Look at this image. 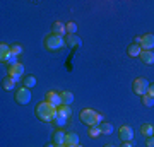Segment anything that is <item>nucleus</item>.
Wrapping results in <instances>:
<instances>
[{
	"instance_id": "15",
	"label": "nucleus",
	"mask_w": 154,
	"mask_h": 147,
	"mask_svg": "<svg viewBox=\"0 0 154 147\" xmlns=\"http://www.w3.org/2000/svg\"><path fill=\"white\" fill-rule=\"evenodd\" d=\"M140 60L144 65H154V51H144L140 53Z\"/></svg>"
},
{
	"instance_id": "13",
	"label": "nucleus",
	"mask_w": 154,
	"mask_h": 147,
	"mask_svg": "<svg viewBox=\"0 0 154 147\" xmlns=\"http://www.w3.org/2000/svg\"><path fill=\"white\" fill-rule=\"evenodd\" d=\"M65 41H67V46H70V48H79L82 44V41H81V38L77 34H67Z\"/></svg>"
},
{
	"instance_id": "1",
	"label": "nucleus",
	"mask_w": 154,
	"mask_h": 147,
	"mask_svg": "<svg viewBox=\"0 0 154 147\" xmlns=\"http://www.w3.org/2000/svg\"><path fill=\"white\" fill-rule=\"evenodd\" d=\"M34 111H36L38 120L45 121V123H50V121H53L57 118V106L50 104L48 101H41V103L36 106Z\"/></svg>"
},
{
	"instance_id": "8",
	"label": "nucleus",
	"mask_w": 154,
	"mask_h": 147,
	"mask_svg": "<svg viewBox=\"0 0 154 147\" xmlns=\"http://www.w3.org/2000/svg\"><path fill=\"white\" fill-rule=\"evenodd\" d=\"M45 101H48L50 104H53V106H62V94L58 93V91H48L46 93V96H45Z\"/></svg>"
},
{
	"instance_id": "3",
	"label": "nucleus",
	"mask_w": 154,
	"mask_h": 147,
	"mask_svg": "<svg viewBox=\"0 0 154 147\" xmlns=\"http://www.w3.org/2000/svg\"><path fill=\"white\" fill-rule=\"evenodd\" d=\"M43 43H45V48L48 50V51H58V50H62L67 44V41H65V38H62L58 34L50 33L48 36H45Z\"/></svg>"
},
{
	"instance_id": "18",
	"label": "nucleus",
	"mask_w": 154,
	"mask_h": 147,
	"mask_svg": "<svg viewBox=\"0 0 154 147\" xmlns=\"http://www.w3.org/2000/svg\"><path fill=\"white\" fill-rule=\"evenodd\" d=\"M62 103L65 104V106H72V103H74V94L70 93V91H62Z\"/></svg>"
},
{
	"instance_id": "11",
	"label": "nucleus",
	"mask_w": 154,
	"mask_h": 147,
	"mask_svg": "<svg viewBox=\"0 0 154 147\" xmlns=\"http://www.w3.org/2000/svg\"><path fill=\"white\" fill-rule=\"evenodd\" d=\"M65 137H67V132H63L62 128H57V130L53 132L51 142L57 144V145H65Z\"/></svg>"
},
{
	"instance_id": "24",
	"label": "nucleus",
	"mask_w": 154,
	"mask_h": 147,
	"mask_svg": "<svg viewBox=\"0 0 154 147\" xmlns=\"http://www.w3.org/2000/svg\"><path fill=\"white\" fill-rule=\"evenodd\" d=\"M99 128H101V133H103V135H111V133H113V127H111L108 121H103V123L99 125Z\"/></svg>"
},
{
	"instance_id": "9",
	"label": "nucleus",
	"mask_w": 154,
	"mask_h": 147,
	"mask_svg": "<svg viewBox=\"0 0 154 147\" xmlns=\"http://www.w3.org/2000/svg\"><path fill=\"white\" fill-rule=\"evenodd\" d=\"M140 48H142L144 51H152V50H154V34H152V33L142 34V41H140Z\"/></svg>"
},
{
	"instance_id": "23",
	"label": "nucleus",
	"mask_w": 154,
	"mask_h": 147,
	"mask_svg": "<svg viewBox=\"0 0 154 147\" xmlns=\"http://www.w3.org/2000/svg\"><path fill=\"white\" fill-rule=\"evenodd\" d=\"M67 121H69V118H65V116H60V115H57V118L53 120V125H55L57 128H63V127L67 125Z\"/></svg>"
},
{
	"instance_id": "32",
	"label": "nucleus",
	"mask_w": 154,
	"mask_h": 147,
	"mask_svg": "<svg viewBox=\"0 0 154 147\" xmlns=\"http://www.w3.org/2000/svg\"><path fill=\"white\" fill-rule=\"evenodd\" d=\"M45 147H58V145H57V144H53V142H50L48 145H45Z\"/></svg>"
},
{
	"instance_id": "16",
	"label": "nucleus",
	"mask_w": 154,
	"mask_h": 147,
	"mask_svg": "<svg viewBox=\"0 0 154 147\" xmlns=\"http://www.w3.org/2000/svg\"><path fill=\"white\" fill-rule=\"evenodd\" d=\"M127 53H128V57H132V58H135V57H140V53H142V48H140V44H128V48H127Z\"/></svg>"
},
{
	"instance_id": "17",
	"label": "nucleus",
	"mask_w": 154,
	"mask_h": 147,
	"mask_svg": "<svg viewBox=\"0 0 154 147\" xmlns=\"http://www.w3.org/2000/svg\"><path fill=\"white\" fill-rule=\"evenodd\" d=\"M57 115L65 116V118H72V115H74V111H72V106H65V104L58 106V108H57Z\"/></svg>"
},
{
	"instance_id": "26",
	"label": "nucleus",
	"mask_w": 154,
	"mask_h": 147,
	"mask_svg": "<svg viewBox=\"0 0 154 147\" xmlns=\"http://www.w3.org/2000/svg\"><path fill=\"white\" fill-rule=\"evenodd\" d=\"M11 50H12V53H14V55H17V57L24 53V48H22V44H19V43L12 44V46H11Z\"/></svg>"
},
{
	"instance_id": "36",
	"label": "nucleus",
	"mask_w": 154,
	"mask_h": 147,
	"mask_svg": "<svg viewBox=\"0 0 154 147\" xmlns=\"http://www.w3.org/2000/svg\"><path fill=\"white\" fill-rule=\"evenodd\" d=\"M65 147H67V145H65Z\"/></svg>"
},
{
	"instance_id": "12",
	"label": "nucleus",
	"mask_w": 154,
	"mask_h": 147,
	"mask_svg": "<svg viewBox=\"0 0 154 147\" xmlns=\"http://www.w3.org/2000/svg\"><path fill=\"white\" fill-rule=\"evenodd\" d=\"M65 145H67V147H75V145H79V135H77L75 132H67Z\"/></svg>"
},
{
	"instance_id": "10",
	"label": "nucleus",
	"mask_w": 154,
	"mask_h": 147,
	"mask_svg": "<svg viewBox=\"0 0 154 147\" xmlns=\"http://www.w3.org/2000/svg\"><path fill=\"white\" fill-rule=\"evenodd\" d=\"M51 33L58 34V36H62V38H67V34H69L67 33V26L60 21H55L53 24H51Z\"/></svg>"
},
{
	"instance_id": "30",
	"label": "nucleus",
	"mask_w": 154,
	"mask_h": 147,
	"mask_svg": "<svg viewBox=\"0 0 154 147\" xmlns=\"http://www.w3.org/2000/svg\"><path fill=\"white\" fill-rule=\"evenodd\" d=\"M140 41H142V36H135V38H134V43L135 44H140Z\"/></svg>"
},
{
	"instance_id": "14",
	"label": "nucleus",
	"mask_w": 154,
	"mask_h": 147,
	"mask_svg": "<svg viewBox=\"0 0 154 147\" xmlns=\"http://www.w3.org/2000/svg\"><path fill=\"white\" fill-rule=\"evenodd\" d=\"M11 53H12V50H11L9 44L0 43V62H2V63H5V60L11 57Z\"/></svg>"
},
{
	"instance_id": "6",
	"label": "nucleus",
	"mask_w": 154,
	"mask_h": 147,
	"mask_svg": "<svg viewBox=\"0 0 154 147\" xmlns=\"http://www.w3.org/2000/svg\"><path fill=\"white\" fill-rule=\"evenodd\" d=\"M7 75L11 77V79H14V82L22 81V77H24V65H22L21 62L16 63V65H11L9 70H7Z\"/></svg>"
},
{
	"instance_id": "29",
	"label": "nucleus",
	"mask_w": 154,
	"mask_h": 147,
	"mask_svg": "<svg viewBox=\"0 0 154 147\" xmlns=\"http://www.w3.org/2000/svg\"><path fill=\"white\" fill-rule=\"evenodd\" d=\"M147 94L154 98V84H151V86H149V89H147Z\"/></svg>"
},
{
	"instance_id": "19",
	"label": "nucleus",
	"mask_w": 154,
	"mask_h": 147,
	"mask_svg": "<svg viewBox=\"0 0 154 147\" xmlns=\"http://www.w3.org/2000/svg\"><path fill=\"white\" fill-rule=\"evenodd\" d=\"M14 87H16L14 79H11L9 75L2 79V89H5V91H14Z\"/></svg>"
},
{
	"instance_id": "5",
	"label": "nucleus",
	"mask_w": 154,
	"mask_h": 147,
	"mask_svg": "<svg viewBox=\"0 0 154 147\" xmlns=\"http://www.w3.org/2000/svg\"><path fill=\"white\" fill-rule=\"evenodd\" d=\"M149 86H151V84H149V81L146 77H137L132 84V91L137 94V96H144V94H147Z\"/></svg>"
},
{
	"instance_id": "27",
	"label": "nucleus",
	"mask_w": 154,
	"mask_h": 147,
	"mask_svg": "<svg viewBox=\"0 0 154 147\" xmlns=\"http://www.w3.org/2000/svg\"><path fill=\"white\" fill-rule=\"evenodd\" d=\"M65 26H67V33H69V34H75V33H77V24H75L74 21L67 22Z\"/></svg>"
},
{
	"instance_id": "35",
	"label": "nucleus",
	"mask_w": 154,
	"mask_h": 147,
	"mask_svg": "<svg viewBox=\"0 0 154 147\" xmlns=\"http://www.w3.org/2000/svg\"><path fill=\"white\" fill-rule=\"evenodd\" d=\"M58 147H65V145H58Z\"/></svg>"
},
{
	"instance_id": "4",
	"label": "nucleus",
	"mask_w": 154,
	"mask_h": 147,
	"mask_svg": "<svg viewBox=\"0 0 154 147\" xmlns=\"http://www.w3.org/2000/svg\"><path fill=\"white\" fill-rule=\"evenodd\" d=\"M31 98H33V94H31V89H28V87H19L16 91V94H14V99H16L17 104H21V106H26V104L31 103Z\"/></svg>"
},
{
	"instance_id": "7",
	"label": "nucleus",
	"mask_w": 154,
	"mask_h": 147,
	"mask_svg": "<svg viewBox=\"0 0 154 147\" xmlns=\"http://www.w3.org/2000/svg\"><path fill=\"white\" fill-rule=\"evenodd\" d=\"M118 137L122 142H132L134 140V130L130 125H122L118 128Z\"/></svg>"
},
{
	"instance_id": "20",
	"label": "nucleus",
	"mask_w": 154,
	"mask_h": 147,
	"mask_svg": "<svg viewBox=\"0 0 154 147\" xmlns=\"http://www.w3.org/2000/svg\"><path fill=\"white\" fill-rule=\"evenodd\" d=\"M140 133H142L146 139H149V137H154V127L149 125V123H144V125L140 127Z\"/></svg>"
},
{
	"instance_id": "33",
	"label": "nucleus",
	"mask_w": 154,
	"mask_h": 147,
	"mask_svg": "<svg viewBox=\"0 0 154 147\" xmlns=\"http://www.w3.org/2000/svg\"><path fill=\"white\" fill-rule=\"evenodd\" d=\"M103 147H115V145H113V144H105Z\"/></svg>"
},
{
	"instance_id": "2",
	"label": "nucleus",
	"mask_w": 154,
	"mask_h": 147,
	"mask_svg": "<svg viewBox=\"0 0 154 147\" xmlns=\"http://www.w3.org/2000/svg\"><path fill=\"white\" fill-rule=\"evenodd\" d=\"M79 118H81V121H82L84 125H88V127L101 125V123H103V120H105L103 113H98V111H94V109H91V108L82 109V111H81V115H79Z\"/></svg>"
},
{
	"instance_id": "21",
	"label": "nucleus",
	"mask_w": 154,
	"mask_h": 147,
	"mask_svg": "<svg viewBox=\"0 0 154 147\" xmlns=\"http://www.w3.org/2000/svg\"><path fill=\"white\" fill-rule=\"evenodd\" d=\"M36 77L34 75H28V77H24V79H22V86L24 87H28V89H33L34 86H36Z\"/></svg>"
},
{
	"instance_id": "22",
	"label": "nucleus",
	"mask_w": 154,
	"mask_h": 147,
	"mask_svg": "<svg viewBox=\"0 0 154 147\" xmlns=\"http://www.w3.org/2000/svg\"><path fill=\"white\" fill-rule=\"evenodd\" d=\"M88 135L91 137V139H98L99 135H103V133H101V128H99V125H93V127H89Z\"/></svg>"
},
{
	"instance_id": "25",
	"label": "nucleus",
	"mask_w": 154,
	"mask_h": 147,
	"mask_svg": "<svg viewBox=\"0 0 154 147\" xmlns=\"http://www.w3.org/2000/svg\"><path fill=\"white\" fill-rule=\"evenodd\" d=\"M140 99H142V104H144V106H154V98H152V96L144 94V96H140Z\"/></svg>"
},
{
	"instance_id": "28",
	"label": "nucleus",
	"mask_w": 154,
	"mask_h": 147,
	"mask_svg": "<svg viewBox=\"0 0 154 147\" xmlns=\"http://www.w3.org/2000/svg\"><path fill=\"white\" fill-rule=\"evenodd\" d=\"M146 145H147V147H154V137H149V139H146Z\"/></svg>"
},
{
	"instance_id": "31",
	"label": "nucleus",
	"mask_w": 154,
	"mask_h": 147,
	"mask_svg": "<svg viewBox=\"0 0 154 147\" xmlns=\"http://www.w3.org/2000/svg\"><path fill=\"white\" fill-rule=\"evenodd\" d=\"M122 147H134V144H132V142H123Z\"/></svg>"
},
{
	"instance_id": "34",
	"label": "nucleus",
	"mask_w": 154,
	"mask_h": 147,
	"mask_svg": "<svg viewBox=\"0 0 154 147\" xmlns=\"http://www.w3.org/2000/svg\"><path fill=\"white\" fill-rule=\"evenodd\" d=\"M75 147H82V145H81V144H79V145H75Z\"/></svg>"
}]
</instances>
